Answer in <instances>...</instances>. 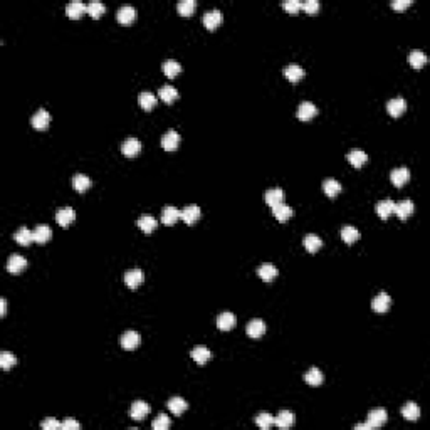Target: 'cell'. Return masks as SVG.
Wrapping results in <instances>:
<instances>
[{
  "label": "cell",
  "instance_id": "cell-1",
  "mask_svg": "<svg viewBox=\"0 0 430 430\" xmlns=\"http://www.w3.org/2000/svg\"><path fill=\"white\" fill-rule=\"evenodd\" d=\"M388 420V413L385 409H373L368 413V418H366V424L370 429H378L381 427V425H385Z\"/></svg>",
  "mask_w": 430,
  "mask_h": 430
},
{
  "label": "cell",
  "instance_id": "cell-2",
  "mask_svg": "<svg viewBox=\"0 0 430 430\" xmlns=\"http://www.w3.org/2000/svg\"><path fill=\"white\" fill-rule=\"evenodd\" d=\"M150 412H151V407L148 405L147 402H143V400H136V402L131 403L130 415L133 420H145V417H147Z\"/></svg>",
  "mask_w": 430,
  "mask_h": 430
},
{
  "label": "cell",
  "instance_id": "cell-3",
  "mask_svg": "<svg viewBox=\"0 0 430 430\" xmlns=\"http://www.w3.org/2000/svg\"><path fill=\"white\" fill-rule=\"evenodd\" d=\"M390 306H392V298L388 296L385 291H381V293H378L377 296H375L373 302H371V308H373L375 313H387L390 309Z\"/></svg>",
  "mask_w": 430,
  "mask_h": 430
},
{
  "label": "cell",
  "instance_id": "cell-4",
  "mask_svg": "<svg viewBox=\"0 0 430 430\" xmlns=\"http://www.w3.org/2000/svg\"><path fill=\"white\" fill-rule=\"evenodd\" d=\"M180 145V134L175 130H168L162 138V148L165 151H175Z\"/></svg>",
  "mask_w": 430,
  "mask_h": 430
},
{
  "label": "cell",
  "instance_id": "cell-5",
  "mask_svg": "<svg viewBox=\"0 0 430 430\" xmlns=\"http://www.w3.org/2000/svg\"><path fill=\"white\" fill-rule=\"evenodd\" d=\"M415 210V205L413 202L409 198L402 200V202H395V209H393V214L398 215V218H402V220H407V218L410 217L412 214H413Z\"/></svg>",
  "mask_w": 430,
  "mask_h": 430
},
{
  "label": "cell",
  "instance_id": "cell-6",
  "mask_svg": "<svg viewBox=\"0 0 430 430\" xmlns=\"http://www.w3.org/2000/svg\"><path fill=\"white\" fill-rule=\"evenodd\" d=\"M387 111L390 116L398 118V116H402L407 111V101L403 98H393V99H390L387 103Z\"/></svg>",
  "mask_w": 430,
  "mask_h": 430
},
{
  "label": "cell",
  "instance_id": "cell-7",
  "mask_svg": "<svg viewBox=\"0 0 430 430\" xmlns=\"http://www.w3.org/2000/svg\"><path fill=\"white\" fill-rule=\"evenodd\" d=\"M31 123H32V126H34L35 130L44 131V130L49 128V125H50V115L46 111V109H39V111L32 116Z\"/></svg>",
  "mask_w": 430,
  "mask_h": 430
},
{
  "label": "cell",
  "instance_id": "cell-8",
  "mask_svg": "<svg viewBox=\"0 0 430 430\" xmlns=\"http://www.w3.org/2000/svg\"><path fill=\"white\" fill-rule=\"evenodd\" d=\"M27 267V261L20 256V254H12L7 262V271L10 274H20L24 269Z\"/></svg>",
  "mask_w": 430,
  "mask_h": 430
},
{
  "label": "cell",
  "instance_id": "cell-9",
  "mask_svg": "<svg viewBox=\"0 0 430 430\" xmlns=\"http://www.w3.org/2000/svg\"><path fill=\"white\" fill-rule=\"evenodd\" d=\"M200 217H202V210L198 205H187L182 210V220L187 225H194L195 222H198Z\"/></svg>",
  "mask_w": 430,
  "mask_h": 430
},
{
  "label": "cell",
  "instance_id": "cell-10",
  "mask_svg": "<svg viewBox=\"0 0 430 430\" xmlns=\"http://www.w3.org/2000/svg\"><path fill=\"white\" fill-rule=\"evenodd\" d=\"M143 281H145V276H143V272H141V269H138V267L131 269V271H128L125 274V284L130 287V289H136V287H140Z\"/></svg>",
  "mask_w": 430,
  "mask_h": 430
},
{
  "label": "cell",
  "instance_id": "cell-11",
  "mask_svg": "<svg viewBox=\"0 0 430 430\" xmlns=\"http://www.w3.org/2000/svg\"><path fill=\"white\" fill-rule=\"evenodd\" d=\"M390 180H392V183L395 185V187H403V185L410 180V170L405 168V166H400V168L392 170V173H390Z\"/></svg>",
  "mask_w": 430,
  "mask_h": 430
},
{
  "label": "cell",
  "instance_id": "cell-12",
  "mask_svg": "<svg viewBox=\"0 0 430 430\" xmlns=\"http://www.w3.org/2000/svg\"><path fill=\"white\" fill-rule=\"evenodd\" d=\"M220 24H222V12L218 9L209 10V12L203 14V25H205L209 31H215Z\"/></svg>",
  "mask_w": 430,
  "mask_h": 430
},
{
  "label": "cell",
  "instance_id": "cell-13",
  "mask_svg": "<svg viewBox=\"0 0 430 430\" xmlns=\"http://www.w3.org/2000/svg\"><path fill=\"white\" fill-rule=\"evenodd\" d=\"M141 343V338L136 331H126L121 338H119V345L125 349H136Z\"/></svg>",
  "mask_w": 430,
  "mask_h": 430
},
{
  "label": "cell",
  "instance_id": "cell-14",
  "mask_svg": "<svg viewBox=\"0 0 430 430\" xmlns=\"http://www.w3.org/2000/svg\"><path fill=\"white\" fill-rule=\"evenodd\" d=\"M138 12L134 7L131 5H123L118 9V12H116V19H118L119 24H131L134 19H136Z\"/></svg>",
  "mask_w": 430,
  "mask_h": 430
},
{
  "label": "cell",
  "instance_id": "cell-15",
  "mask_svg": "<svg viewBox=\"0 0 430 430\" xmlns=\"http://www.w3.org/2000/svg\"><path fill=\"white\" fill-rule=\"evenodd\" d=\"M264 198H265V203L272 209V207L279 205V203H284L286 194H284L282 188H269V190L265 192Z\"/></svg>",
  "mask_w": 430,
  "mask_h": 430
},
{
  "label": "cell",
  "instance_id": "cell-16",
  "mask_svg": "<svg viewBox=\"0 0 430 430\" xmlns=\"http://www.w3.org/2000/svg\"><path fill=\"white\" fill-rule=\"evenodd\" d=\"M316 115H318V108L313 103H309V101L301 103L299 108H298V118H299L301 121H309V119H313Z\"/></svg>",
  "mask_w": 430,
  "mask_h": 430
},
{
  "label": "cell",
  "instance_id": "cell-17",
  "mask_svg": "<svg viewBox=\"0 0 430 430\" xmlns=\"http://www.w3.org/2000/svg\"><path fill=\"white\" fill-rule=\"evenodd\" d=\"M141 151V141L136 140V138H128L125 143L121 145V153L128 158H133L138 153Z\"/></svg>",
  "mask_w": 430,
  "mask_h": 430
},
{
  "label": "cell",
  "instance_id": "cell-18",
  "mask_svg": "<svg viewBox=\"0 0 430 430\" xmlns=\"http://www.w3.org/2000/svg\"><path fill=\"white\" fill-rule=\"evenodd\" d=\"M86 12H87V5L79 2V0H74V2L67 3V7H66V14H67L69 19H81V16Z\"/></svg>",
  "mask_w": 430,
  "mask_h": 430
},
{
  "label": "cell",
  "instance_id": "cell-19",
  "mask_svg": "<svg viewBox=\"0 0 430 430\" xmlns=\"http://www.w3.org/2000/svg\"><path fill=\"white\" fill-rule=\"evenodd\" d=\"M74 218H76V212H74V209H71V207H64V209L57 210V214H56V220L61 227H67V225H71L72 222H74Z\"/></svg>",
  "mask_w": 430,
  "mask_h": 430
},
{
  "label": "cell",
  "instance_id": "cell-20",
  "mask_svg": "<svg viewBox=\"0 0 430 430\" xmlns=\"http://www.w3.org/2000/svg\"><path fill=\"white\" fill-rule=\"evenodd\" d=\"M178 218H182V210L180 209H177V207H172V205H168V207H165V209H163V212H162V222L165 225H175V224H177Z\"/></svg>",
  "mask_w": 430,
  "mask_h": 430
},
{
  "label": "cell",
  "instance_id": "cell-21",
  "mask_svg": "<svg viewBox=\"0 0 430 430\" xmlns=\"http://www.w3.org/2000/svg\"><path fill=\"white\" fill-rule=\"evenodd\" d=\"M235 323H237L235 314H234V313H229V311H225V313H222V314H218V318H217V328L220 331L232 330V328L235 326Z\"/></svg>",
  "mask_w": 430,
  "mask_h": 430
},
{
  "label": "cell",
  "instance_id": "cell-22",
  "mask_svg": "<svg viewBox=\"0 0 430 430\" xmlns=\"http://www.w3.org/2000/svg\"><path fill=\"white\" fill-rule=\"evenodd\" d=\"M284 76H286L287 81L291 83H299L302 78H304V69L298 64H289L284 67Z\"/></svg>",
  "mask_w": 430,
  "mask_h": 430
},
{
  "label": "cell",
  "instance_id": "cell-23",
  "mask_svg": "<svg viewBox=\"0 0 430 430\" xmlns=\"http://www.w3.org/2000/svg\"><path fill=\"white\" fill-rule=\"evenodd\" d=\"M91 185H93V182H91V178L87 177V175L78 173L72 177V187H74V190L79 192V194L87 192L91 188Z\"/></svg>",
  "mask_w": 430,
  "mask_h": 430
},
{
  "label": "cell",
  "instance_id": "cell-24",
  "mask_svg": "<svg viewBox=\"0 0 430 430\" xmlns=\"http://www.w3.org/2000/svg\"><path fill=\"white\" fill-rule=\"evenodd\" d=\"M294 424V413L289 410H281L278 415L274 417V425H278L279 429H289Z\"/></svg>",
  "mask_w": 430,
  "mask_h": 430
},
{
  "label": "cell",
  "instance_id": "cell-25",
  "mask_svg": "<svg viewBox=\"0 0 430 430\" xmlns=\"http://www.w3.org/2000/svg\"><path fill=\"white\" fill-rule=\"evenodd\" d=\"M14 240H16L19 246L27 247V246H31V244L34 242V232L29 231L27 227H20L19 231L14 234Z\"/></svg>",
  "mask_w": 430,
  "mask_h": 430
},
{
  "label": "cell",
  "instance_id": "cell-26",
  "mask_svg": "<svg viewBox=\"0 0 430 430\" xmlns=\"http://www.w3.org/2000/svg\"><path fill=\"white\" fill-rule=\"evenodd\" d=\"M257 274L262 281H265V282H271V281L278 276V267H276L274 264H269V262H265V264L259 265Z\"/></svg>",
  "mask_w": 430,
  "mask_h": 430
},
{
  "label": "cell",
  "instance_id": "cell-27",
  "mask_svg": "<svg viewBox=\"0 0 430 430\" xmlns=\"http://www.w3.org/2000/svg\"><path fill=\"white\" fill-rule=\"evenodd\" d=\"M190 355L198 365H205V363L212 358V353H210V349L207 348V346H195Z\"/></svg>",
  "mask_w": 430,
  "mask_h": 430
},
{
  "label": "cell",
  "instance_id": "cell-28",
  "mask_svg": "<svg viewBox=\"0 0 430 430\" xmlns=\"http://www.w3.org/2000/svg\"><path fill=\"white\" fill-rule=\"evenodd\" d=\"M402 415L403 418H407V420L410 422L418 420V418H420V407L415 402H407L405 405L402 407Z\"/></svg>",
  "mask_w": 430,
  "mask_h": 430
},
{
  "label": "cell",
  "instance_id": "cell-29",
  "mask_svg": "<svg viewBox=\"0 0 430 430\" xmlns=\"http://www.w3.org/2000/svg\"><path fill=\"white\" fill-rule=\"evenodd\" d=\"M302 244H304V249L308 250L309 254L318 252V250L323 247V240L316 234H308L304 237V240H302Z\"/></svg>",
  "mask_w": 430,
  "mask_h": 430
},
{
  "label": "cell",
  "instance_id": "cell-30",
  "mask_svg": "<svg viewBox=\"0 0 430 430\" xmlns=\"http://www.w3.org/2000/svg\"><path fill=\"white\" fill-rule=\"evenodd\" d=\"M393 209H395L393 200H381V202L377 203V215L381 220H387L390 215H393Z\"/></svg>",
  "mask_w": 430,
  "mask_h": 430
},
{
  "label": "cell",
  "instance_id": "cell-31",
  "mask_svg": "<svg viewBox=\"0 0 430 430\" xmlns=\"http://www.w3.org/2000/svg\"><path fill=\"white\" fill-rule=\"evenodd\" d=\"M346 158H348L349 165H353V166H355V168H362V166L368 162V155H366L365 151H362V150H353V151H349Z\"/></svg>",
  "mask_w": 430,
  "mask_h": 430
},
{
  "label": "cell",
  "instance_id": "cell-32",
  "mask_svg": "<svg viewBox=\"0 0 430 430\" xmlns=\"http://www.w3.org/2000/svg\"><path fill=\"white\" fill-rule=\"evenodd\" d=\"M265 333V323L262 321V319H252V321H249V324H247V334H249L250 338H261L262 334Z\"/></svg>",
  "mask_w": 430,
  "mask_h": 430
},
{
  "label": "cell",
  "instance_id": "cell-33",
  "mask_svg": "<svg viewBox=\"0 0 430 430\" xmlns=\"http://www.w3.org/2000/svg\"><path fill=\"white\" fill-rule=\"evenodd\" d=\"M138 103H140V106L143 108L145 111H151V109L156 106L158 99H156V96L151 94L150 91H143V93L138 96Z\"/></svg>",
  "mask_w": 430,
  "mask_h": 430
},
{
  "label": "cell",
  "instance_id": "cell-34",
  "mask_svg": "<svg viewBox=\"0 0 430 430\" xmlns=\"http://www.w3.org/2000/svg\"><path fill=\"white\" fill-rule=\"evenodd\" d=\"M32 232H34V242H37V244H46L47 240L52 237V231H50V227L46 224L37 225Z\"/></svg>",
  "mask_w": 430,
  "mask_h": 430
},
{
  "label": "cell",
  "instance_id": "cell-35",
  "mask_svg": "<svg viewBox=\"0 0 430 430\" xmlns=\"http://www.w3.org/2000/svg\"><path fill=\"white\" fill-rule=\"evenodd\" d=\"M138 227H140L145 234H151V232L158 227V222H156V218L151 217V215H141V217L138 218Z\"/></svg>",
  "mask_w": 430,
  "mask_h": 430
},
{
  "label": "cell",
  "instance_id": "cell-36",
  "mask_svg": "<svg viewBox=\"0 0 430 430\" xmlns=\"http://www.w3.org/2000/svg\"><path fill=\"white\" fill-rule=\"evenodd\" d=\"M304 381L308 385H311V387H319V385L324 381V377H323V373L318 370V368H309V370L306 371V375H304Z\"/></svg>",
  "mask_w": 430,
  "mask_h": 430
},
{
  "label": "cell",
  "instance_id": "cell-37",
  "mask_svg": "<svg viewBox=\"0 0 430 430\" xmlns=\"http://www.w3.org/2000/svg\"><path fill=\"white\" fill-rule=\"evenodd\" d=\"M272 215L278 218L279 222H287L293 217V209L286 203H279V205L272 207Z\"/></svg>",
  "mask_w": 430,
  "mask_h": 430
},
{
  "label": "cell",
  "instance_id": "cell-38",
  "mask_svg": "<svg viewBox=\"0 0 430 430\" xmlns=\"http://www.w3.org/2000/svg\"><path fill=\"white\" fill-rule=\"evenodd\" d=\"M166 405H168V410L172 412L173 415H182L188 409V403L185 402L182 397H173V398H170Z\"/></svg>",
  "mask_w": 430,
  "mask_h": 430
},
{
  "label": "cell",
  "instance_id": "cell-39",
  "mask_svg": "<svg viewBox=\"0 0 430 430\" xmlns=\"http://www.w3.org/2000/svg\"><path fill=\"white\" fill-rule=\"evenodd\" d=\"M323 192L328 197L334 198V197H336L341 192V183L338 180H334V178H328V180L323 182Z\"/></svg>",
  "mask_w": 430,
  "mask_h": 430
},
{
  "label": "cell",
  "instance_id": "cell-40",
  "mask_svg": "<svg viewBox=\"0 0 430 430\" xmlns=\"http://www.w3.org/2000/svg\"><path fill=\"white\" fill-rule=\"evenodd\" d=\"M158 96H160V99H162L163 103L172 104L175 99H178V91L175 89L173 86H163V87H160Z\"/></svg>",
  "mask_w": 430,
  "mask_h": 430
},
{
  "label": "cell",
  "instance_id": "cell-41",
  "mask_svg": "<svg viewBox=\"0 0 430 430\" xmlns=\"http://www.w3.org/2000/svg\"><path fill=\"white\" fill-rule=\"evenodd\" d=\"M162 69H163V72H165V76L166 78H175V76H178L182 72V66H180V63H177V61L175 59H168V61H165V63H163V66H162Z\"/></svg>",
  "mask_w": 430,
  "mask_h": 430
},
{
  "label": "cell",
  "instance_id": "cell-42",
  "mask_svg": "<svg viewBox=\"0 0 430 430\" xmlns=\"http://www.w3.org/2000/svg\"><path fill=\"white\" fill-rule=\"evenodd\" d=\"M341 239H343L346 244H355L356 240L360 239L358 229L353 227V225H345V227L341 229Z\"/></svg>",
  "mask_w": 430,
  "mask_h": 430
},
{
  "label": "cell",
  "instance_id": "cell-43",
  "mask_svg": "<svg viewBox=\"0 0 430 430\" xmlns=\"http://www.w3.org/2000/svg\"><path fill=\"white\" fill-rule=\"evenodd\" d=\"M409 63L412 64V67L420 69L427 64V56H425L422 50H412L409 54Z\"/></svg>",
  "mask_w": 430,
  "mask_h": 430
},
{
  "label": "cell",
  "instance_id": "cell-44",
  "mask_svg": "<svg viewBox=\"0 0 430 430\" xmlns=\"http://www.w3.org/2000/svg\"><path fill=\"white\" fill-rule=\"evenodd\" d=\"M195 7H197L195 0H182V2H178L177 10L182 17H190L192 14L195 12Z\"/></svg>",
  "mask_w": 430,
  "mask_h": 430
},
{
  "label": "cell",
  "instance_id": "cell-45",
  "mask_svg": "<svg viewBox=\"0 0 430 430\" xmlns=\"http://www.w3.org/2000/svg\"><path fill=\"white\" fill-rule=\"evenodd\" d=\"M104 12H106V7H104V3L98 2V0L87 3V14H89L93 19H99Z\"/></svg>",
  "mask_w": 430,
  "mask_h": 430
},
{
  "label": "cell",
  "instance_id": "cell-46",
  "mask_svg": "<svg viewBox=\"0 0 430 430\" xmlns=\"http://www.w3.org/2000/svg\"><path fill=\"white\" fill-rule=\"evenodd\" d=\"M256 424L264 430L271 429L272 425H274V415L267 413V412H262V413H259L256 417Z\"/></svg>",
  "mask_w": 430,
  "mask_h": 430
},
{
  "label": "cell",
  "instance_id": "cell-47",
  "mask_svg": "<svg viewBox=\"0 0 430 430\" xmlns=\"http://www.w3.org/2000/svg\"><path fill=\"white\" fill-rule=\"evenodd\" d=\"M17 358L9 351H2L0 353V368L2 370H10L12 366H16Z\"/></svg>",
  "mask_w": 430,
  "mask_h": 430
},
{
  "label": "cell",
  "instance_id": "cell-48",
  "mask_svg": "<svg viewBox=\"0 0 430 430\" xmlns=\"http://www.w3.org/2000/svg\"><path fill=\"white\" fill-rule=\"evenodd\" d=\"M151 427H153V430H166L170 427V417L165 413H160L158 417L153 420Z\"/></svg>",
  "mask_w": 430,
  "mask_h": 430
},
{
  "label": "cell",
  "instance_id": "cell-49",
  "mask_svg": "<svg viewBox=\"0 0 430 430\" xmlns=\"http://www.w3.org/2000/svg\"><path fill=\"white\" fill-rule=\"evenodd\" d=\"M302 10L306 14H309V16H316V12L319 10V2L318 0H306L302 3Z\"/></svg>",
  "mask_w": 430,
  "mask_h": 430
},
{
  "label": "cell",
  "instance_id": "cell-50",
  "mask_svg": "<svg viewBox=\"0 0 430 430\" xmlns=\"http://www.w3.org/2000/svg\"><path fill=\"white\" fill-rule=\"evenodd\" d=\"M282 7L289 14H298L302 9V2H299V0H287V2L282 3Z\"/></svg>",
  "mask_w": 430,
  "mask_h": 430
},
{
  "label": "cell",
  "instance_id": "cell-51",
  "mask_svg": "<svg viewBox=\"0 0 430 430\" xmlns=\"http://www.w3.org/2000/svg\"><path fill=\"white\" fill-rule=\"evenodd\" d=\"M61 424H63V422L56 420V418H47V420H44L41 424V427L44 430H57L61 429Z\"/></svg>",
  "mask_w": 430,
  "mask_h": 430
},
{
  "label": "cell",
  "instance_id": "cell-52",
  "mask_svg": "<svg viewBox=\"0 0 430 430\" xmlns=\"http://www.w3.org/2000/svg\"><path fill=\"white\" fill-rule=\"evenodd\" d=\"M61 429L63 430H79L81 429V424L78 420H72V418H67L61 424Z\"/></svg>",
  "mask_w": 430,
  "mask_h": 430
},
{
  "label": "cell",
  "instance_id": "cell-53",
  "mask_svg": "<svg viewBox=\"0 0 430 430\" xmlns=\"http://www.w3.org/2000/svg\"><path fill=\"white\" fill-rule=\"evenodd\" d=\"M410 3H412V0H393L392 7H393V9H397V10H403V9H407Z\"/></svg>",
  "mask_w": 430,
  "mask_h": 430
},
{
  "label": "cell",
  "instance_id": "cell-54",
  "mask_svg": "<svg viewBox=\"0 0 430 430\" xmlns=\"http://www.w3.org/2000/svg\"><path fill=\"white\" fill-rule=\"evenodd\" d=\"M5 313H7V301L0 299V316H5Z\"/></svg>",
  "mask_w": 430,
  "mask_h": 430
},
{
  "label": "cell",
  "instance_id": "cell-55",
  "mask_svg": "<svg viewBox=\"0 0 430 430\" xmlns=\"http://www.w3.org/2000/svg\"><path fill=\"white\" fill-rule=\"evenodd\" d=\"M370 427H368V424H358L355 425V430H368Z\"/></svg>",
  "mask_w": 430,
  "mask_h": 430
}]
</instances>
